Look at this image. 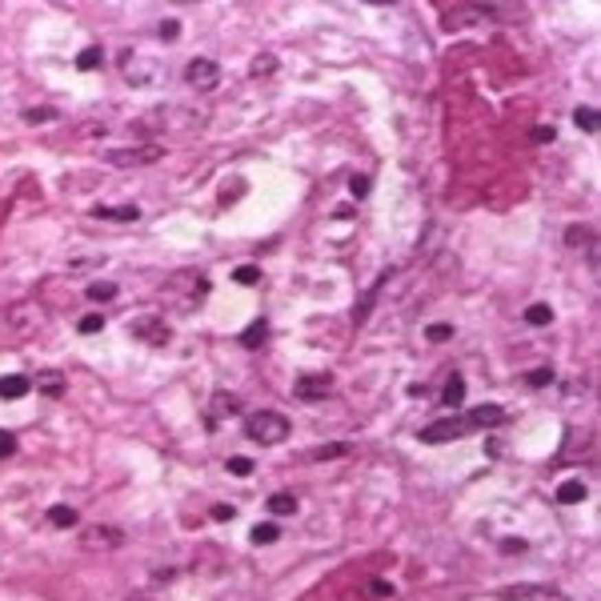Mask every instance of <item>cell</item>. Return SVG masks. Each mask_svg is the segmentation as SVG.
I'll use <instances>...</instances> for the list:
<instances>
[{"label": "cell", "instance_id": "6da1fadb", "mask_svg": "<svg viewBox=\"0 0 601 601\" xmlns=\"http://www.w3.org/2000/svg\"><path fill=\"white\" fill-rule=\"evenodd\" d=\"M289 417L277 413V409H256V413L245 417V433L256 441V445H277V441L289 437Z\"/></svg>", "mask_w": 601, "mask_h": 601}, {"label": "cell", "instance_id": "7a4b0ae2", "mask_svg": "<svg viewBox=\"0 0 601 601\" xmlns=\"http://www.w3.org/2000/svg\"><path fill=\"white\" fill-rule=\"evenodd\" d=\"M76 541H80L85 554H113V549L124 545V533L116 529V525H85Z\"/></svg>", "mask_w": 601, "mask_h": 601}, {"label": "cell", "instance_id": "3957f363", "mask_svg": "<svg viewBox=\"0 0 601 601\" xmlns=\"http://www.w3.org/2000/svg\"><path fill=\"white\" fill-rule=\"evenodd\" d=\"M153 161H161V149L157 144H133V149L105 153V164H113V168H140V164H153Z\"/></svg>", "mask_w": 601, "mask_h": 601}, {"label": "cell", "instance_id": "277c9868", "mask_svg": "<svg viewBox=\"0 0 601 601\" xmlns=\"http://www.w3.org/2000/svg\"><path fill=\"white\" fill-rule=\"evenodd\" d=\"M469 433V425H465V417H441L433 425H425L421 429V441L425 445H445V441H457Z\"/></svg>", "mask_w": 601, "mask_h": 601}, {"label": "cell", "instance_id": "5b68a950", "mask_svg": "<svg viewBox=\"0 0 601 601\" xmlns=\"http://www.w3.org/2000/svg\"><path fill=\"white\" fill-rule=\"evenodd\" d=\"M185 80L193 89H212L217 80H221V65L212 61V56H193L185 65Z\"/></svg>", "mask_w": 601, "mask_h": 601}, {"label": "cell", "instance_id": "8992f818", "mask_svg": "<svg viewBox=\"0 0 601 601\" xmlns=\"http://www.w3.org/2000/svg\"><path fill=\"white\" fill-rule=\"evenodd\" d=\"M501 598L505 601H565V593L554 589V585H509Z\"/></svg>", "mask_w": 601, "mask_h": 601}, {"label": "cell", "instance_id": "52a82bcc", "mask_svg": "<svg viewBox=\"0 0 601 601\" xmlns=\"http://www.w3.org/2000/svg\"><path fill=\"white\" fill-rule=\"evenodd\" d=\"M133 337H140V341H149V345H168L173 341V329L164 321H157V317H140V321H133Z\"/></svg>", "mask_w": 601, "mask_h": 601}, {"label": "cell", "instance_id": "ba28073f", "mask_svg": "<svg viewBox=\"0 0 601 601\" xmlns=\"http://www.w3.org/2000/svg\"><path fill=\"white\" fill-rule=\"evenodd\" d=\"M333 389H337V385H333L329 373H313V377H300L293 393H297L300 401H321V397H333Z\"/></svg>", "mask_w": 601, "mask_h": 601}, {"label": "cell", "instance_id": "9c48e42d", "mask_svg": "<svg viewBox=\"0 0 601 601\" xmlns=\"http://www.w3.org/2000/svg\"><path fill=\"white\" fill-rule=\"evenodd\" d=\"M237 409H241V401H237L232 393H212V401H208V413H205V425H208V429H217V425H221L225 417H232Z\"/></svg>", "mask_w": 601, "mask_h": 601}, {"label": "cell", "instance_id": "30bf717a", "mask_svg": "<svg viewBox=\"0 0 601 601\" xmlns=\"http://www.w3.org/2000/svg\"><path fill=\"white\" fill-rule=\"evenodd\" d=\"M93 217L96 221H113V225H129V221L140 217V208L137 205H96Z\"/></svg>", "mask_w": 601, "mask_h": 601}, {"label": "cell", "instance_id": "8fae6325", "mask_svg": "<svg viewBox=\"0 0 601 601\" xmlns=\"http://www.w3.org/2000/svg\"><path fill=\"white\" fill-rule=\"evenodd\" d=\"M501 421H505V413L497 405H477V409L465 413V425L469 429H489V425H501Z\"/></svg>", "mask_w": 601, "mask_h": 601}, {"label": "cell", "instance_id": "7c38bea8", "mask_svg": "<svg viewBox=\"0 0 601 601\" xmlns=\"http://www.w3.org/2000/svg\"><path fill=\"white\" fill-rule=\"evenodd\" d=\"M28 389H32V381H28V377H21V373L0 377V397H4V401H17V397H24Z\"/></svg>", "mask_w": 601, "mask_h": 601}, {"label": "cell", "instance_id": "4fadbf2b", "mask_svg": "<svg viewBox=\"0 0 601 601\" xmlns=\"http://www.w3.org/2000/svg\"><path fill=\"white\" fill-rule=\"evenodd\" d=\"M265 341H269V321H265V317H256V321L241 333V345H245V349H261Z\"/></svg>", "mask_w": 601, "mask_h": 601}, {"label": "cell", "instance_id": "5bb4252c", "mask_svg": "<svg viewBox=\"0 0 601 601\" xmlns=\"http://www.w3.org/2000/svg\"><path fill=\"white\" fill-rule=\"evenodd\" d=\"M48 521H52L56 529H72V525L80 521V513H76L72 505H52L48 509Z\"/></svg>", "mask_w": 601, "mask_h": 601}, {"label": "cell", "instance_id": "9a60e30c", "mask_svg": "<svg viewBox=\"0 0 601 601\" xmlns=\"http://www.w3.org/2000/svg\"><path fill=\"white\" fill-rule=\"evenodd\" d=\"M441 401H445L449 409H457V405H461V401H465V381H461V377H449V381H445Z\"/></svg>", "mask_w": 601, "mask_h": 601}, {"label": "cell", "instance_id": "2e32d148", "mask_svg": "<svg viewBox=\"0 0 601 601\" xmlns=\"http://www.w3.org/2000/svg\"><path fill=\"white\" fill-rule=\"evenodd\" d=\"M585 493H589V489L581 485V481H561L557 501H561V505H578V501H585Z\"/></svg>", "mask_w": 601, "mask_h": 601}, {"label": "cell", "instance_id": "e0dca14e", "mask_svg": "<svg viewBox=\"0 0 601 601\" xmlns=\"http://www.w3.org/2000/svg\"><path fill=\"white\" fill-rule=\"evenodd\" d=\"M269 513H277V517L297 513V497H293V493H273V497H269Z\"/></svg>", "mask_w": 601, "mask_h": 601}, {"label": "cell", "instance_id": "ac0fdd59", "mask_svg": "<svg viewBox=\"0 0 601 601\" xmlns=\"http://www.w3.org/2000/svg\"><path fill=\"white\" fill-rule=\"evenodd\" d=\"M100 65H105V52H100V48H80V56H76V69H80V72H93V69H100Z\"/></svg>", "mask_w": 601, "mask_h": 601}, {"label": "cell", "instance_id": "d6986e66", "mask_svg": "<svg viewBox=\"0 0 601 601\" xmlns=\"http://www.w3.org/2000/svg\"><path fill=\"white\" fill-rule=\"evenodd\" d=\"M36 389H41L45 397H61V393H65V377H61V373H41Z\"/></svg>", "mask_w": 601, "mask_h": 601}, {"label": "cell", "instance_id": "ffe728a7", "mask_svg": "<svg viewBox=\"0 0 601 601\" xmlns=\"http://www.w3.org/2000/svg\"><path fill=\"white\" fill-rule=\"evenodd\" d=\"M345 453H349L345 441H333V445H317L309 457H313V461H333V457H345Z\"/></svg>", "mask_w": 601, "mask_h": 601}, {"label": "cell", "instance_id": "44dd1931", "mask_svg": "<svg viewBox=\"0 0 601 601\" xmlns=\"http://www.w3.org/2000/svg\"><path fill=\"white\" fill-rule=\"evenodd\" d=\"M281 537V529L273 525V521H261V525H253V545H273Z\"/></svg>", "mask_w": 601, "mask_h": 601}, {"label": "cell", "instance_id": "7402d4cb", "mask_svg": "<svg viewBox=\"0 0 601 601\" xmlns=\"http://www.w3.org/2000/svg\"><path fill=\"white\" fill-rule=\"evenodd\" d=\"M573 120H578V129H581V133H598V109L581 105L578 113H573Z\"/></svg>", "mask_w": 601, "mask_h": 601}, {"label": "cell", "instance_id": "603a6c76", "mask_svg": "<svg viewBox=\"0 0 601 601\" xmlns=\"http://www.w3.org/2000/svg\"><path fill=\"white\" fill-rule=\"evenodd\" d=\"M116 297V281H93L89 285V300H113Z\"/></svg>", "mask_w": 601, "mask_h": 601}, {"label": "cell", "instance_id": "cb8c5ba5", "mask_svg": "<svg viewBox=\"0 0 601 601\" xmlns=\"http://www.w3.org/2000/svg\"><path fill=\"white\" fill-rule=\"evenodd\" d=\"M232 281L245 285V289H253V285H261V269H256V265H241V269L232 273Z\"/></svg>", "mask_w": 601, "mask_h": 601}, {"label": "cell", "instance_id": "d4e9b609", "mask_svg": "<svg viewBox=\"0 0 601 601\" xmlns=\"http://www.w3.org/2000/svg\"><path fill=\"white\" fill-rule=\"evenodd\" d=\"M525 321L529 325H549L554 321V309H549V305H529V309H525Z\"/></svg>", "mask_w": 601, "mask_h": 601}, {"label": "cell", "instance_id": "484cf974", "mask_svg": "<svg viewBox=\"0 0 601 601\" xmlns=\"http://www.w3.org/2000/svg\"><path fill=\"white\" fill-rule=\"evenodd\" d=\"M549 381H554V369H545V365H541V369H529V373H525V385H529V389H545Z\"/></svg>", "mask_w": 601, "mask_h": 601}, {"label": "cell", "instance_id": "4316f807", "mask_svg": "<svg viewBox=\"0 0 601 601\" xmlns=\"http://www.w3.org/2000/svg\"><path fill=\"white\" fill-rule=\"evenodd\" d=\"M225 465H229L232 477H249V473H253V461H249V457H229Z\"/></svg>", "mask_w": 601, "mask_h": 601}, {"label": "cell", "instance_id": "83f0119b", "mask_svg": "<svg viewBox=\"0 0 601 601\" xmlns=\"http://www.w3.org/2000/svg\"><path fill=\"white\" fill-rule=\"evenodd\" d=\"M349 193H353V201H365V197H369V177L357 173V177L349 181Z\"/></svg>", "mask_w": 601, "mask_h": 601}, {"label": "cell", "instance_id": "f1b7e54d", "mask_svg": "<svg viewBox=\"0 0 601 601\" xmlns=\"http://www.w3.org/2000/svg\"><path fill=\"white\" fill-rule=\"evenodd\" d=\"M76 329H80V333H100V329H105V317H100V313H89V317L76 321Z\"/></svg>", "mask_w": 601, "mask_h": 601}, {"label": "cell", "instance_id": "f546056e", "mask_svg": "<svg viewBox=\"0 0 601 601\" xmlns=\"http://www.w3.org/2000/svg\"><path fill=\"white\" fill-rule=\"evenodd\" d=\"M277 69V56H269V52H261L253 61V76H265V72H273Z\"/></svg>", "mask_w": 601, "mask_h": 601}, {"label": "cell", "instance_id": "4dcf8cb0", "mask_svg": "<svg viewBox=\"0 0 601 601\" xmlns=\"http://www.w3.org/2000/svg\"><path fill=\"white\" fill-rule=\"evenodd\" d=\"M12 453H17V437H12L8 429H0V461H8Z\"/></svg>", "mask_w": 601, "mask_h": 601}, {"label": "cell", "instance_id": "1f68e13d", "mask_svg": "<svg viewBox=\"0 0 601 601\" xmlns=\"http://www.w3.org/2000/svg\"><path fill=\"white\" fill-rule=\"evenodd\" d=\"M425 337H429V341H449V337H453V329H449V325H429V329H425Z\"/></svg>", "mask_w": 601, "mask_h": 601}, {"label": "cell", "instance_id": "d6a6232c", "mask_svg": "<svg viewBox=\"0 0 601 601\" xmlns=\"http://www.w3.org/2000/svg\"><path fill=\"white\" fill-rule=\"evenodd\" d=\"M529 549V541H521V537H505L501 541V554H525Z\"/></svg>", "mask_w": 601, "mask_h": 601}, {"label": "cell", "instance_id": "836d02e7", "mask_svg": "<svg viewBox=\"0 0 601 601\" xmlns=\"http://www.w3.org/2000/svg\"><path fill=\"white\" fill-rule=\"evenodd\" d=\"M181 36V21H161V41H177Z\"/></svg>", "mask_w": 601, "mask_h": 601}, {"label": "cell", "instance_id": "e575fe53", "mask_svg": "<svg viewBox=\"0 0 601 601\" xmlns=\"http://www.w3.org/2000/svg\"><path fill=\"white\" fill-rule=\"evenodd\" d=\"M24 120H28V124H45V120H52V109H28Z\"/></svg>", "mask_w": 601, "mask_h": 601}, {"label": "cell", "instance_id": "d590c367", "mask_svg": "<svg viewBox=\"0 0 601 601\" xmlns=\"http://www.w3.org/2000/svg\"><path fill=\"white\" fill-rule=\"evenodd\" d=\"M554 137H557L554 124H537V129H533V140H537V144H549Z\"/></svg>", "mask_w": 601, "mask_h": 601}, {"label": "cell", "instance_id": "8d00e7d4", "mask_svg": "<svg viewBox=\"0 0 601 601\" xmlns=\"http://www.w3.org/2000/svg\"><path fill=\"white\" fill-rule=\"evenodd\" d=\"M212 517H217V521H232L237 509H232V505H212Z\"/></svg>", "mask_w": 601, "mask_h": 601}, {"label": "cell", "instance_id": "74e56055", "mask_svg": "<svg viewBox=\"0 0 601 601\" xmlns=\"http://www.w3.org/2000/svg\"><path fill=\"white\" fill-rule=\"evenodd\" d=\"M565 241H589V229H569V232H565Z\"/></svg>", "mask_w": 601, "mask_h": 601}]
</instances>
